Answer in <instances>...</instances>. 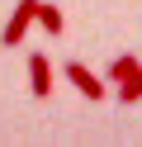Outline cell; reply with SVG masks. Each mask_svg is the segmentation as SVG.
I'll return each mask as SVG.
<instances>
[{
    "instance_id": "cell-2",
    "label": "cell",
    "mask_w": 142,
    "mask_h": 147,
    "mask_svg": "<svg viewBox=\"0 0 142 147\" xmlns=\"http://www.w3.org/2000/svg\"><path fill=\"white\" fill-rule=\"evenodd\" d=\"M62 71H66V81H71V86L81 90L90 105H100V100L109 95V90H104V81H100V76H90V67H85V62H62Z\"/></svg>"
},
{
    "instance_id": "cell-6",
    "label": "cell",
    "mask_w": 142,
    "mask_h": 147,
    "mask_svg": "<svg viewBox=\"0 0 142 147\" xmlns=\"http://www.w3.org/2000/svg\"><path fill=\"white\" fill-rule=\"evenodd\" d=\"M137 100H142V67L118 81V105H137Z\"/></svg>"
},
{
    "instance_id": "cell-3",
    "label": "cell",
    "mask_w": 142,
    "mask_h": 147,
    "mask_svg": "<svg viewBox=\"0 0 142 147\" xmlns=\"http://www.w3.org/2000/svg\"><path fill=\"white\" fill-rule=\"evenodd\" d=\"M28 90H33L38 100H52V62H47L43 52L28 57Z\"/></svg>"
},
{
    "instance_id": "cell-5",
    "label": "cell",
    "mask_w": 142,
    "mask_h": 147,
    "mask_svg": "<svg viewBox=\"0 0 142 147\" xmlns=\"http://www.w3.org/2000/svg\"><path fill=\"white\" fill-rule=\"evenodd\" d=\"M137 67H142V57H137V52H118V57H114L109 67H104V76H109L114 86H118V81H123V76H133Z\"/></svg>"
},
{
    "instance_id": "cell-4",
    "label": "cell",
    "mask_w": 142,
    "mask_h": 147,
    "mask_svg": "<svg viewBox=\"0 0 142 147\" xmlns=\"http://www.w3.org/2000/svg\"><path fill=\"white\" fill-rule=\"evenodd\" d=\"M33 24H38V29H43V33H52V38H62V10H57V5H43V0H38V10H33Z\"/></svg>"
},
{
    "instance_id": "cell-1",
    "label": "cell",
    "mask_w": 142,
    "mask_h": 147,
    "mask_svg": "<svg viewBox=\"0 0 142 147\" xmlns=\"http://www.w3.org/2000/svg\"><path fill=\"white\" fill-rule=\"evenodd\" d=\"M33 10H38V0H19V5H14L9 24L0 29V43H5V48H19V43H24V33L33 29Z\"/></svg>"
}]
</instances>
